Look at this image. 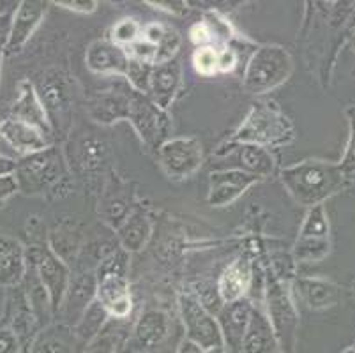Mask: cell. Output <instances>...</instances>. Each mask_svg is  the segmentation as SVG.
Masks as SVG:
<instances>
[{
	"label": "cell",
	"mask_w": 355,
	"mask_h": 353,
	"mask_svg": "<svg viewBox=\"0 0 355 353\" xmlns=\"http://www.w3.org/2000/svg\"><path fill=\"white\" fill-rule=\"evenodd\" d=\"M347 175L340 164L320 160L302 161L282 170V182L299 205L313 209L324 205L331 196L347 186Z\"/></svg>",
	"instance_id": "cell-1"
},
{
	"label": "cell",
	"mask_w": 355,
	"mask_h": 353,
	"mask_svg": "<svg viewBox=\"0 0 355 353\" xmlns=\"http://www.w3.org/2000/svg\"><path fill=\"white\" fill-rule=\"evenodd\" d=\"M292 138L293 126L288 117L272 103H257L227 145H258L267 148L270 145L288 144Z\"/></svg>",
	"instance_id": "cell-2"
},
{
	"label": "cell",
	"mask_w": 355,
	"mask_h": 353,
	"mask_svg": "<svg viewBox=\"0 0 355 353\" xmlns=\"http://www.w3.org/2000/svg\"><path fill=\"white\" fill-rule=\"evenodd\" d=\"M292 74V57L283 46L266 44L260 46L248 62L242 78V87L248 94H267L283 85Z\"/></svg>",
	"instance_id": "cell-3"
},
{
	"label": "cell",
	"mask_w": 355,
	"mask_h": 353,
	"mask_svg": "<svg viewBox=\"0 0 355 353\" xmlns=\"http://www.w3.org/2000/svg\"><path fill=\"white\" fill-rule=\"evenodd\" d=\"M66 173L64 157L59 148L48 147L46 150L25 155L16 163L15 177L18 187L25 194H40Z\"/></svg>",
	"instance_id": "cell-4"
},
{
	"label": "cell",
	"mask_w": 355,
	"mask_h": 353,
	"mask_svg": "<svg viewBox=\"0 0 355 353\" xmlns=\"http://www.w3.org/2000/svg\"><path fill=\"white\" fill-rule=\"evenodd\" d=\"M27 264L35 272V276L46 290L50 297L51 311H57L62 307L64 297L67 293V288L71 283L69 267L64 260H60L50 248H31L27 251Z\"/></svg>",
	"instance_id": "cell-5"
},
{
	"label": "cell",
	"mask_w": 355,
	"mask_h": 353,
	"mask_svg": "<svg viewBox=\"0 0 355 353\" xmlns=\"http://www.w3.org/2000/svg\"><path fill=\"white\" fill-rule=\"evenodd\" d=\"M331 252V226L324 205H316L308 210L302 228L299 232L293 258L299 264H316Z\"/></svg>",
	"instance_id": "cell-6"
},
{
	"label": "cell",
	"mask_w": 355,
	"mask_h": 353,
	"mask_svg": "<svg viewBox=\"0 0 355 353\" xmlns=\"http://www.w3.org/2000/svg\"><path fill=\"white\" fill-rule=\"evenodd\" d=\"M266 315L272 325L277 341L290 348L295 341L297 327H299V315H297L290 290H286L285 284L279 281H269L266 290Z\"/></svg>",
	"instance_id": "cell-7"
},
{
	"label": "cell",
	"mask_w": 355,
	"mask_h": 353,
	"mask_svg": "<svg viewBox=\"0 0 355 353\" xmlns=\"http://www.w3.org/2000/svg\"><path fill=\"white\" fill-rule=\"evenodd\" d=\"M161 168L172 180L188 179L202 166L203 148L196 138H172L159 145Z\"/></svg>",
	"instance_id": "cell-8"
},
{
	"label": "cell",
	"mask_w": 355,
	"mask_h": 353,
	"mask_svg": "<svg viewBox=\"0 0 355 353\" xmlns=\"http://www.w3.org/2000/svg\"><path fill=\"white\" fill-rule=\"evenodd\" d=\"M179 307L184 327H186V338L198 343L203 350L225 346L218 318L211 311L205 309L198 299L191 295H180Z\"/></svg>",
	"instance_id": "cell-9"
},
{
	"label": "cell",
	"mask_w": 355,
	"mask_h": 353,
	"mask_svg": "<svg viewBox=\"0 0 355 353\" xmlns=\"http://www.w3.org/2000/svg\"><path fill=\"white\" fill-rule=\"evenodd\" d=\"M128 121L133 124L141 141L147 145H156L166 131L168 117L150 97L131 89Z\"/></svg>",
	"instance_id": "cell-10"
},
{
	"label": "cell",
	"mask_w": 355,
	"mask_h": 353,
	"mask_svg": "<svg viewBox=\"0 0 355 353\" xmlns=\"http://www.w3.org/2000/svg\"><path fill=\"white\" fill-rule=\"evenodd\" d=\"M261 179L254 177V175L246 173V171L239 170H223V171H212L211 179H209V196L207 202L211 207L221 209V207H228L239 200L242 194L246 193L251 186L260 182Z\"/></svg>",
	"instance_id": "cell-11"
},
{
	"label": "cell",
	"mask_w": 355,
	"mask_h": 353,
	"mask_svg": "<svg viewBox=\"0 0 355 353\" xmlns=\"http://www.w3.org/2000/svg\"><path fill=\"white\" fill-rule=\"evenodd\" d=\"M253 304L248 299H239L228 302L218 313V323L221 329L223 345L227 353H242V341L250 325Z\"/></svg>",
	"instance_id": "cell-12"
},
{
	"label": "cell",
	"mask_w": 355,
	"mask_h": 353,
	"mask_svg": "<svg viewBox=\"0 0 355 353\" xmlns=\"http://www.w3.org/2000/svg\"><path fill=\"white\" fill-rule=\"evenodd\" d=\"M46 12V2L37 0H24L12 12L11 28L6 41V55H15L27 44L28 39L40 27Z\"/></svg>",
	"instance_id": "cell-13"
},
{
	"label": "cell",
	"mask_w": 355,
	"mask_h": 353,
	"mask_svg": "<svg viewBox=\"0 0 355 353\" xmlns=\"http://www.w3.org/2000/svg\"><path fill=\"white\" fill-rule=\"evenodd\" d=\"M129 62H131L129 51L115 44L112 39H98V41H92L87 48L85 64L96 74L125 76Z\"/></svg>",
	"instance_id": "cell-14"
},
{
	"label": "cell",
	"mask_w": 355,
	"mask_h": 353,
	"mask_svg": "<svg viewBox=\"0 0 355 353\" xmlns=\"http://www.w3.org/2000/svg\"><path fill=\"white\" fill-rule=\"evenodd\" d=\"M96 300L115 318H125L131 313V291L125 274H96Z\"/></svg>",
	"instance_id": "cell-15"
},
{
	"label": "cell",
	"mask_w": 355,
	"mask_h": 353,
	"mask_svg": "<svg viewBox=\"0 0 355 353\" xmlns=\"http://www.w3.org/2000/svg\"><path fill=\"white\" fill-rule=\"evenodd\" d=\"M11 117L16 119V121L32 126V128H35L46 136L53 132L50 117H48L46 110H44L43 103H41L40 94H37V90L34 89V85L28 80H24L18 85V99L12 105Z\"/></svg>",
	"instance_id": "cell-16"
},
{
	"label": "cell",
	"mask_w": 355,
	"mask_h": 353,
	"mask_svg": "<svg viewBox=\"0 0 355 353\" xmlns=\"http://www.w3.org/2000/svg\"><path fill=\"white\" fill-rule=\"evenodd\" d=\"M180 82H182V66L179 60H168V62L156 64L150 74V89L148 97L159 106L163 112H166L172 105L173 97L179 92Z\"/></svg>",
	"instance_id": "cell-17"
},
{
	"label": "cell",
	"mask_w": 355,
	"mask_h": 353,
	"mask_svg": "<svg viewBox=\"0 0 355 353\" xmlns=\"http://www.w3.org/2000/svg\"><path fill=\"white\" fill-rule=\"evenodd\" d=\"M129 101H131V87L128 90H108L92 97L87 105V113L98 124H114L119 121H128Z\"/></svg>",
	"instance_id": "cell-18"
},
{
	"label": "cell",
	"mask_w": 355,
	"mask_h": 353,
	"mask_svg": "<svg viewBox=\"0 0 355 353\" xmlns=\"http://www.w3.org/2000/svg\"><path fill=\"white\" fill-rule=\"evenodd\" d=\"M0 136H2L16 152H20V154L25 155L46 150L48 147H51L46 135H43V132L37 131V129L32 128V126L25 124V122L16 121L12 117L0 122Z\"/></svg>",
	"instance_id": "cell-19"
},
{
	"label": "cell",
	"mask_w": 355,
	"mask_h": 353,
	"mask_svg": "<svg viewBox=\"0 0 355 353\" xmlns=\"http://www.w3.org/2000/svg\"><path fill=\"white\" fill-rule=\"evenodd\" d=\"M27 274V251L18 241L0 235V286L16 288Z\"/></svg>",
	"instance_id": "cell-20"
},
{
	"label": "cell",
	"mask_w": 355,
	"mask_h": 353,
	"mask_svg": "<svg viewBox=\"0 0 355 353\" xmlns=\"http://www.w3.org/2000/svg\"><path fill=\"white\" fill-rule=\"evenodd\" d=\"M242 353H279V341L272 325L266 313L257 306H253L250 325L242 341Z\"/></svg>",
	"instance_id": "cell-21"
},
{
	"label": "cell",
	"mask_w": 355,
	"mask_h": 353,
	"mask_svg": "<svg viewBox=\"0 0 355 353\" xmlns=\"http://www.w3.org/2000/svg\"><path fill=\"white\" fill-rule=\"evenodd\" d=\"M37 94H40L41 103L46 110L51 128H53L57 119L62 121L71 108V92L66 85V80L60 76V73L46 74V78L41 82V89Z\"/></svg>",
	"instance_id": "cell-22"
},
{
	"label": "cell",
	"mask_w": 355,
	"mask_h": 353,
	"mask_svg": "<svg viewBox=\"0 0 355 353\" xmlns=\"http://www.w3.org/2000/svg\"><path fill=\"white\" fill-rule=\"evenodd\" d=\"M251 277H253V272H251V264L246 258H237L235 261H232L225 268L218 283V291L223 302L228 304L244 299L246 291L251 286Z\"/></svg>",
	"instance_id": "cell-23"
},
{
	"label": "cell",
	"mask_w": 355,
	"mask_h": 353,
	"mask_svg": "<svg viewBox=\"0 0 355 353\" xmlns=\"http://www.w3.org/2000/svg\"><path fill=\"white\" fill-rule=\"evenodd\" d=\"M295 291L309 309H327L340 300V288L324 277H301L295 281Z\"/></svg>",
	"instance_id": "cell-24"
},
{
	"label": "cell",
	"mask_w": 355,
	"mask_h": 353,
	"mask_svg": "<svg viewBox=\"0 0 355 353\" xmlns=\"http://www.w3.org/2000/svg\"><path fill=\"white\" fill-rule=\"evenodd\" d=\"M96 291H98V279L94 274H80L71 277L62 306L69 311V316H74V320L80 322L90 304L96 300Z\"/></svg>",
	"instance_id": "cell-25"
},
{
	"label": "cell",
	"mask_w": 355,
	"mask_h": 353,
	"mask_svg": "<svg viewBox=\"0 0 355 353\" xmlns=\"http://www.w3.org/2000/svg\"><path fill=\"white\" fill-rule=\"evenodd\" d=\"M150 233H153L150 221L140 210L129 214L124 223H121L117 228L121 248L128 252L140 251L150 239Z\"/></svg>",
	"instance_id": "cell-26"
},
{
	"label": "cell",
	"mask_w": 355,
	"mask_h": 353,
	"mask_svg": "<svg viewBox=\"0 0 355 353\" xmlns=\"http://www.w3.org/2000/svg\"><path fill=\"white\" fill-rule=\"evenodd\" d=\"M170 322L159 309H148L138 318L135 327V338L144 348H156L166 339Z\"/></svg>",
	"instance_id": "cell-27"
},
{
	"label": "cell",
	"mask_w": 355,
	"mask_h": 353,
	"mask_svg": "<svg viewBox=\"0 0 355 353\" xmlns=\"http://www.w3.org/2000/svg\"><path fill=\"white\" fill-rule=\"evenodd\" d=\"M239 170L254 175L258 179H266L274 171V160L266 147L258 145H237Z\"/></svg>",
	"instance_id": "cell-28"
},
{
	"label": "cell",
	"mask_w": 355,
	"mask_h": 353,
	"mask_svg": "<svg viewBox=\"0 0 355 353\" xmlns=\"http://www.w3.org/2000/svg\"><path fill=\"white\" fill-rule=\"evenodd\" d=\"M31 353H73V334L66 325H51L34 341Z\"/></svg>",
	"instance_id": "cell-29"
},
{
	"label": "cell",
	"mask_w": 355,
	"mask_h": 353,
	"mask_svg": "<svg viewBox=\"0 0 355 353\" xmlns=\"http://www.w3.org/2000/svg\"><path fill=\"white\" fill-rule=\"evenodd\" d=\"M144 34L140 24L133 18H124L114 25L112 28V41L119 46H133L137 41H140V35Z\"/></svg>",
	"instance_id": "cell-30"
},
{
	"label": "cell",
	"mask_w": 355,
	"mask_h": 353,
	"mask_svg": "<svg viewBox=\"0 0 355 353\" xmlns=\"http://www.w3.org/2000/svg\"><path fill=\"white\" fill-rule=\"evenodd\" d=\"M153 67H154L153 64H145V62H140V60L131 58V62H129V67H128V74H125L129 87L137 90V92L148 96Z\"/></svg>",
	"instance_id": "cell-31"
},
{
	"label": "cell",
	"mask_w": 355,
	"mask_h": 353,
	"mask_svg": "<svg viewBox=\"0 0 355 353\" xmlns=\"http://www.w3.org/2000/svg\"><path fill=\"white\" fill-rule=\"evenodd\" d=\"M108 316V311L94 300V302L90 304L89 309L85 311V315L80 318L78 325H76V330H78L80 336H96L98 334L99 327L103 325L105 318Z\"/></svg>",
	"instance_id": "cell-32"
},
{
	"label": "cell",
	"mask_w": 355,
	"mask_h": 353,
	"mask_svg": "<svg viewBox=\"0 0 355 353\" xmlns=\"http://www.w3.org/2000/svg\"><path fill=\"white\" fill-rule=\"evenodd\" d=\"M218 53L219 50L212 48H196L193 53V66L196 73L202 76H212L218 73Z\"/></svg>",
	"instance_id": "cell-33"
},
{
	"label": "cell",
	"mask_w": 355,
	"mask_h": 353,
	"mask_svg": "<svg viewBox=\"0 0 355 353\" xmlns=\"http://www.w3.org/2000/svg\"><path fill=\"white\" fill-rule=\"evenodd\" d=\"M180 48V35L175 28L166 27L164 28V34L161 37L159 44H157V58L156 64L168 62V60H173L175 53Z\"/></svg>",
	"instance_id": "cell-34"
},
{
	"label": "cell",
	"mask_w": 355,
	"mask_h": 353,
	"mask_svg": "<svg viewBox=\"0 0 355 353\" xmlns=\"http://www.w3.org/2000/svg\"><path fill=\"white\" fill-rule=\"evenodd\" d=\"M348 121H350V135H348V144L345 148V155L341 160L340 168L347 177H352L355 173V112H348Z\"/></svg>",
	"instance_id": "cell-35"
},
{
	"label": "cell",
	"mask_w": 355,
	"mask_h": 353,
	"mask_svg": "<svg viewBox=\"0 0 355 353\" xmlns=\"http://www.w3.org/2000/svg\"><path fill=\"white\" fill-rule=\"evenodd\" d=\"M129 57L135 58V60H140V62L145 64H153L156 66V58H157V46L153 43L145 41L144 37L140 41L129 46Z\"/></svg>",
	"instance_id": "cell-36"
},
{
	"label": "cell",
	"mask_w": 355,
	"mask_h": 353,
	"mask_svg": "<svg viewBox=\"0 0 355 353\" xmlns=\"http://www.w3.org/2000/svg\"><path fill=\"white\" fill-rule=\"evenodd\" d=\"M189 37L198 48H212L216 41L214 32L209 27L207 21H200V24L193 25L191 31H189Z\"/></svg>",
	"instance_id": "cell-37"
},
{
	"label": "cell",
	"mask_w": 355,
	"mask_h": 353,
	"mask_svg": "<svg viewBox=\"0 0 355 353\" xmlns=\"http://www.w3.org/2000/svg\"><path fill=\"white\" fill-rule=\"evenodd\" d=\"M53 4L60 6V8L67 9V11L80 12V15H90L98 9V2L96 0H57Z\"/></svg>",
	"instance_id": "cell-38"
},
{
	"label": "cell",
	"mask_w": 355,
	"mask_h": 353,
	"mask_svg": "<svg viewBox=\"0 0 355 353\" xmlns=\"http://www.w3.org/2000/svg\"><path fill=\"white\" fill-rule=\"evenodd\" d=\"M85 353H115V338L110 334H98L87 346Z\"/></svg>",
	"instance_id": "cell-39"
},
{
	"label": "cell",
	"mask_w": 355,
	"mask_h": 353,
	"mask_svg": "<svg viewBox=\"0 0 355 353\" xmlns=\"http://www.w3.org/2000/svg\"><path fill=\"white\" fill-rule=\"evenodd\" d=\"M103 147L99 141H87L85 147H83V161H85V166H96L99 164V160L103 157Z\"/></svg>",
	"instance_id": "cell-40"
},
{
	"label": "cell",
	"mask_w": 355,
	"mask_h": 353,
	"mask_svg": "<svg viewBox=\"0 0 355 353\" xmlns=\"http://www.w3.org/2000/svg\"><path fill=\"white\" fill-rule=\"evenodd\" d=\"M237 66V53L230 48L219 50L218 53V73H230Z\"/></svg>",
	"instance_id": "cell-41"
},
{
	"label": "cell",
	"mask_w": 355,
	"mask_h": 353,
	"mask_svg": "<svg viewBox=\"0 0 355 353\" xmlns=\"http://www.w3.org/2000/svg\"><path fill=\"white\" fill-rule=\"evenodd\" d=\"M0 353H18V336L11 329H0Z\"/></svg>",
	"instance_id": "cell-42"
},
{
	"label": "cell",
	"mask_w": 355,
	"mask_h": 353,
	"mask_svg": "<svg viewBox=\"0 0 355 353\" xmlns=\"http://www.w3.org/2000/svg\"><path fill=\"white\" fill-rule=\"evenodd\" d=\"M16 191H20V187H18V180H16L15 173L0 175V202L12 196Z\"/></svg>",
	"instance_id": "cell-43"
},
{
	"label": "cell",
	"mask_w": 355,
	"mask_h": 353,
	"mask_svg": "<svg viewBox=\"0 0 355 353\" xmlns=\"http://www.w3.org/2000/svg\"><path fill=\"white\" fill-rule=\"evenodd\" d=\"M150 6H156V8L163 9V11L173 12V15H184V12H188L186 9V4L184 2H148Z\"/></svg>",
	"instance_id": "cell-44"
},
{
	"label": "cell",
	"mask_w": 355,
	"mask_h": 353,
	"mask_svg": "<svg viewBox=\"0 0 355 353\" xmlns=\"http://www.w3.org/2000/svg\"><path fill=\"white\" fill-rule=\"evenodd\" d=\"M177 353H207V350H203L198 343H195V341H191V339L186 338L182 343H180Z\"/></svg>",
	"instance_id": "cell-45"
},
{
	"label": "cell",
	"mask_w": 355,
	"mask_h": 353,
	"mask_svg": "<svg viewBox=\"0 0 355 353\" xmlns=\"http://www.w3.org/2000/svg\"><path fill=\"white\" fill-rule=\"evenodd\" d=\"M12 16H0V41L8 39L9 28H11Z\"/></svg>",
	"instance_id": "cell-46"
},
{
	"label": "cell",
	"mask_w": 355,
	"mask_h": 353,
	"mask_svg": "<svg viewBox=\"0 0 355 353\" xmlns=\"http://www.w3.org/2000/svg\"><path fill=\"white\" fill-rule=\"evenodd\" d=\"M20 2H8V0H0V16H9V12H15Z\"/></svg>",
	"instance_id": "cell-47"
},
{
	"label": "cell",
	"mask_w": 355,
	"mask_h": 353,
	"mask_svg": "<svg viewBox=\"0 0 355 353\" xmlns=\"http://www.w3.org/2000/svg\"><path fill=\"white\" fill-rule=\"evenodd\" d=\"M6 41H8V39H2V41H0V73H2V60H4L6 55Z\"/></svg>",
	"instance_id": "cell-48"
},
{
	"label": "cell",
	"mask_w": 355,
	"mask_h": 353,
	"mask_svg": "<svg viewBox=\"0 0 355 353\" xmlns=\"http://www.w3.org/2000/svg\"><path fill=\"white\" fill-rule=\"evenodd\" d=\"M207 353H227V350H225V346H219V348L207 350Z\"/></svg>",
	"instance_id": "cell-49"
},
{
	"label": "cell",
	"mask_w": 355,
	"mask_h": 353,
	"mask_svg": "<svg viewBox=\"0 0 355 353\" xmlns=\"http://www.w3.org/2000/svg\"><path fill=\"white\" fill-rule=\"evenodd\" d=\"M343 353H355V348H347Z\"/></svg>",
	"instance_id": "cell-50"
},
{
	"label": "cell",
	"mask_w": 355,
	"mask_h": 353,
	"mask_svg": "<svg viewBox=\"0 0 355 353\" xmlns=\"http://www.w3.org/2000/svg\"><path fill=\"white\" fill-rule=\"evenodd\" d=\"M352 293H354V299H355V281L352 283Z\"/></svg>",
	"instance_id": "cell-51"
}]
</instances>
